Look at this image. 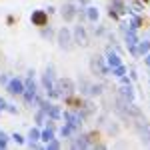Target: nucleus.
<instances>
[{
  "mask_svg": "<svg viewBox=\"0 0 150 150\" xmlns=\"http://www.w3.org/2000/svg\"><path fill=\"white\" fill-rule=\"evenodd\" d=\"M2 110H6V100L0 96V112H2Z\"/></svg>",
  "mask_w": 150,
  "mask_h": 150,
  "instance_id": "nucleus-30",
  "label": "nucleus"
},
{
  "mask_svg": "<svg viewBox=\"0 0 150 150\" xmlns=\"http://www.w3.org/2000/svg\"><path fill=\"white\" fill-rule=\"evenodd\" d=\"M100 138H102V134H100V132H96V130H92V132H88V134H86V140H88V144H90V146L98 144Z\"/></svg>",
  "mask_w": 150,
  "mask_h": 150,
  "instance_id": "nucleus-17",
  "label": "nucleus"
},
{
  "mask_svg": "<svg viewBox=\"0 0 150 150\" xmlns=\"http://www.w3.org/2000/svg\"><path fill=\"white\" fill-rule=\"evenodd\" d=\"M120 92L122 96L126 98V100H134V88H132V82H122V88H120Z\"/></svg>",
  "mask_w": 150,
  "mask_h": 150,
  "instance_id": "nucleus-11",
  "label": "nucleus"
},
{
  "mask_svg": "<svg viewBox=\"0 0 150 150\" xmlns=\"http://www.w3.org/2000/svg\"><path fill=\"white\" fill-rule=\"evenodd\" d=\"M90 70L96 72L98 76H106L110 68H108V64H106V60L102 56H92V60H90Z\"/></svg>",
  "mask_w": 150,
  "mask_h": 150,
  "instance_id": "nucleus-2",
  "label": "nucleus"
},
{
  "mask_svg": "<svg viewBox=\"0 0 150 150\" xmlns=\"http://www.w3.org/2000/svg\"><path fill=\"white\" fill-rule=\"evenodd\" d=\"M98 16H100V14H98V8H94V6H88V8H86V18H88L90 22H96Z\"/></svg>",
  "mask_w": 150,
  "mask_h": 150,
  "instance_id": "nucleus-18",
  "label": "nucleus"
},
{
  "mask_svg": "<svg viewBox=\"0 0 150 150\" xmlns=\"http://www.w3.org/2000/svg\"><path fill=\"white\" fill-rule=\"evenodd\" d=\"M8 146V134L0 130V148H6Z\"/></svg>",
  "mask_w": 150,
  "mask_h": 150,
  "instance_id": "nucleus-22",
  "label": "nucleus"
},
{
  "mask_svg": "<svg viewBox=\"0 0 150 150\" xmlns=\"http://www.w3.org/2000/svg\"><path fill=\"white\" fill-rule=\"evenodd\" d=\"M60 134H62L64 138H68V136H72V134H74V128L70 126V124H66V122H64V126L60 128Z\"/></svg>",
  "mask_w": 150,
  "mask_h": 150,
  "instance_id": "nucleus-20",
  "label": "nucleus"
},
{
  "mask_svg": "<svg viewBox=\"0 0 150 150\" xmlns=\"http://www.w3.org/2000/svg\"><path fill=\"white\" fill-rule=\"evenodd\" d=\"M60 12H62L64 22H72V20L78 16V10H76V6H74L72 2H64V4H62V8H60Z\"/></svg>",
  "mask_w": 150,
  "mask_h": 150,
  "instance_id": "nucleus-5",
  "label": "nucleus"
},
{
  "mask_svg": "<svg viewBox=\"0 0 150 150\" xmlns=\"http://www.w3.org/2000/svg\"><path fill=\"white\" fill-rule=\"evenodd\" d=\"M6 112H10V114H16V112H18V108H16L14 104H6Z\"/></svg>",
  "mask_w": 150,
  "mask_h": 150,
  "instance_id": "nucleus-27",
  "label": "nucleus"
},
{
  "mask_svg": "<svg viewBox=\"0 0 150 150\" xmlns=\"http://www.w3.org/2000/svg\"><path fill=\"white\" fill-rule=\"evenodd\" d=\"M112 74H114L116 78H122V76H126V66H124V64H120V66L112 68Z\"/></svg>",
  "mask_w": 150,
  "mask_h": 150,
  "instance_id": "nucleus-19",
  "label": "nucleus"
},
{
  "mask_svg": "<svg viewBox=\"0 0 150 150\" xmlns=\"http://www.w3.org/2000/svg\"><path fill=\"white\" fill-rule=\"evenodd\" d=\"M28 138L32 140V142L40 140V130H38V128H30V132H28Z\"/></svg>",
  "mask_w": 150,
  "mask_h": 150,
  "instance_id": "nucleus-21",
  "label": "nucleus"
},
{
  "mask_svg": "<svg viewBox=\"0 0 150 150\" xmlns=\"http://www.w3.org/2000/svg\"><path fill=\"white\" fill-rule=\"evenodd\" d=\"M48 16H50V14H54V12H56V8H54V6H48Z\"/></svg>",
  "mask_w": 150,
  "mask_h": 150,
  "instance_id": "nucleus-32",
  "label": "nucleus"
},
{
  "mask_svg": "<svg viewBox=\"0 0 150 150\" xmlns=\"http://www.w3.org/2000/svg\"><path fill=\"white\" fill-rule=\"evenodd\" d=\"M144 64L150 68V52H148V54H144Z\"/></svg>",
  "mask_w": 150,
  "mask_h": 150,
  "instance_id": "nucleus-31",
  "label": "nucleus"
},
{
  "mask_svg": "<svg viewBox=\"0 0 150 150\" xmlns=\"http://www.w3.org/2000/svg\"><path fill=\"white\" fill-rule=\"evenodd\" d=\"M108 18H110V20H120V14H118L114 8H108Z\"/></svg>",
  "mask_w": 150,
  "mask_h": 150,
  "instance_id": "nucleus-24",
  "label": "nucleus"
},
{
  "mask_svg": "<svg viewBox=\"0 0 150 150\" xmlns=\"http://www.w3.org/2000/svg\"><path fill=\"white\" fill-rule=\"evenodd\" d=\"M10 138L14 140L16 144H24V136H22V134H18V132H14V134H12Z\"/></svg>",
  "mask_w": 150,
  "mask_h": 150,
  "instance_id": "nucleus-25",
  "label": "nucleus"
},
{
  "mask_svg": "<svg viewBox=\"0 0 150 150\" xmlns=\"http://www.w3.org/2000/svg\"><path fill=\"white\" fill-rule=\"evenodd\" d=\"M136 50H138L140 56L148 54V52H150V40H138V44H136Z\"/></svg>",
  "mask_w": 150,
  "mask_h": 150,
  "instance_id": "nucleus-14",
  "label": "nucleus"
},
{
  "mask_svg": "<svg viewBox=\"0 0 150 150\" xmlns=\"http://www.w3.org/2000/svg\"><path fill=\"white\" fill-rule=\"evenodd\" d=\"M106 64H108V68H116V66L122 64V60H120V56H118L116 52L108 50V54H106Z\"/></svg>",
  "mask_w": 150,
  "mask_h": 150,
  "instance_id": "nucleus-10",
  "label": "nucleus"
},
{
  "mask_svg": "<svg viewBox=\"0 0 150 150\" xmlns=\"http://www.w3.org/2000/svg\"><path fill=\"white\" fill-rule=\"evenodd\" d=\"M8 80H10V78H8L6 74H0V84H4V86H6V84H8Z\"/></svg>",
  "mask_w": 150,
  "mask_h": 150,
  "instance_id": "nucleus-29",
  "label": "nucleus"
},
{
  "mask_svg": "<svg viewBox=\"0 0 150 150\" xmlns=\"http://www.w3.org/2000/svg\"><path fill=\"white\" fill-rule=\"evenodd\" d=\"M142 26H146V18L140 16V14H132V16H130V22H128V28L138 30V28H142Z\"/></svg>",
  "mask_w": 150,
  "mask_h": 150,
  "instance_id": "nucleus-9",
  "label": "nucleus"
},
{
  "mask_svg": "<svg viewBox=\"0 0 150 150\" xmlns=\"http://www.w3.org/2000/svg\"><path fill=\"white\" fill-rule=\"evenodd\" d=\"M138 2H142V4H144V6H146V4H148L150 0H138Z\"/></svg>",
  "mask_w": 150,
  "mask_h": 150,
  "instance_id": "nucleus-34",
  "label": "nucleus"
},
{
  "mask_svg": "<svg viewBox=\"0 0 150 150\" xmlns=\"http://www.w3.org/2000/svg\"><path fill=\"white\" fill-rule=\"evenodd\" d=\"M56 88H58V92H60V96L64 98V96L74 94V82L70 80V78H60L56 82Z\"/></svg>",
  "mask_w": 150,
  "mask_h": 150,
  "instance_id": "nucleus-3",
  "label": "nucleus"
},
{
  "mask_svg": "<svg viewBox=\"0 0 150 150\" xmlns=\"http://www.w3.org/2000/svg\"><path fill=\"white\" fill-rule=\"evenodd\" d=\"M46 148H50V150H56V148H60V142H58L56 138L48 140V142H46Z\"/></svg>",
  "mask_w": 150,
  "mask_h": 150,
  "instance_id": "nucleus-23",
  "label": "nucleus"
},
{
  "mask_svg": "<svg viewBox=\"0 0 150 150\" xmlns=\"http://www.w3.org/2000/svg\"><path fill=\"white\" fill-rule=\"evenodd\" d=\"M74 42L76 44H80V46H88V36H86V30H84V26L78 24L76 28H74Z\"/></svg>",
  "mask_w": 150,
  "mask_h": 150,
  "instance_id": "nucleus-7",
  "label": "nucleus"
},
{
  "mask_svg": "<svg viewBox=\"0 0 150 150\" xmlns=\"http://www.w3.org/2000/svg\"><path fill=\"white\" fill-rule=\"evenodd\" d=\"M52 138H54V128L52 126L40 130V140H42V142H48V140H52Z\"/></svg>",
  "mask_w": 150,
  "mask_h": 150,
  "instance_id": "nucleus-16",
  "label": "nucleus"
},
{
  "mask_svg": "<svg viewBox=\"0 0 150 150\" xmlns=\"http://www.w3.org/2000/svg\"><path fill=\"white\" fill-rule=\"evenodd\" d=\"M46 116L50 118V120H58V118L62 116V110H60V106H56V104H50V108H48Z\"/></svg>",
  "mask_w": 150,
  "mask_h": 150,
  "instance_id": "nucleus-13",
  "label": "nucleus"
},
{
  "mask_svg": "<svg viewBox=\"0 0 150 150\" xmlns=\"http://www.w3.org/2000/svg\"><path fill=\"white\" fill-rule=\"evenodd\" d=\"M56 40H58V46L62 48V50H70V48H72V42H74L72 32H70L66 26L58 30V38H56Z\"/></svg>",
  "mask_w": 150,
  "mask_h": 150,
  "instance_id": "nucleus-1",
  "label": "nucleus"
},
{
  "mask_svg": "<svg viewBox=\"0 0 150 150\" xmlns=\"http://www.w3.org/2000/svg\"><path fill=\"white\" fill-rule=\"evenodd\" d=\"M54 34V32H52V28H50V26H42V36H44V38H50V36Z\"/></svg>",
  "mask_w": 150,
  "mask_h": 150,
  "instance_id": "nucleus-26",
  "label": "nucleus"
},
{
  "mask_svg": "<svg viewBox=\"0 0 150 150\" xmlns=\"http://www.w3.org/2000/svg\"><path fill=\"white\" fill-rule=\"evenodd\" d=\"M90 144H88V140H86V134L84 136H76L74 142H72V148H88Z\"/></svg>",
  "mask_w": 150,
  "mask_h": 150,
  "instance_id": "nucleus-15",
  "label": "nucleus"
},
{
  "mask_svg": "<svg viewBox=\"0 0 150 150\" xmlns=\"http://www.w3.org/2000/svg\"><path fill=\"white\" fill-rule=\"evenodd\" d=\"M136 44H138V36H136V30L128 28V30H126V46H128V48H134Z\"/></svg>",
  "mask_w": 150,
  "mask_h": 150,
  "instance_id": "nucleus-12",
  "label": "nucleus"
},
{
  "mask_svg": "<svg viewBox=\"0 0 150 150\" xmlns=\"http://www.w3.org/2000/svg\"><path fill=\"white\" fill-rule=\"evenodd\" d=\"M64 104L70 106L72 110H80V106L84 104V100H82L80 96H76V94H70V96H64Z\"/></svg>",
  "mask_w": 150,
  "mask_h": 150,
  "instance_id": "nucleus-8",
  "label": "nucleus"
},
{
  "mask_svg": "<svg viewBox=\"0 0 150 150\" xmlns=\"http://www.w3.org/2000/svg\"><path fill=\"white\" fill-rule=\"evenodd\" d=\"M6 90H8V94H22L24 92V80L22 78H10L8 80V84H6Z\"/></svg>",
  "mask_w": 150,
  "mask_h": 150,
  "instance_id": "nucleus-6",
  "label": "nucleus"
},
{
  "mask_svg": "<svg viewBox=\"0 0 150 150\" xmlns=\"http://www.w3.org/2000/svg\"><path fill=\"white\" fill-rule=\"evenodd\" d=\"M30 22H32V26H38V28L48 26V12L46 10H34L30 14Z\"/></svg>",
  "mask_w": 150,
  "mask_h": 150,
  "instance_id": "nucleus-4",
  "label": "nucleus"
},
{
  "mask_svg": "<svg viewBox=\"0 0 150 150\" xmlns=\"http://www.w3.org/2000/svg\"><path fill=\"white\" fill-rule=\"evenodd\" d=\"M6 24H8V26H14V24H16V16H6Z\"/></svg>",
  "mask_w": 150,
  "mask_h": 150,
  "instance_id": "nucleus-28",
  "label": "nucleus"
},
{
  "mask_svg": "<svg viewBox=\"0 0 150 150\" xmlns=\"http://www.w3.org/2000/svg\"><path fill=\"white\" fill-rule=\"evenodd\" d=\"M80 2V6H86V4H90V0H78Z\"/></svg>",
  "mask_w": 150,
  "mask_h": 150,
  "instance_id": "nucleus-33",
  "label": "nucleus"
}]
</instances>
